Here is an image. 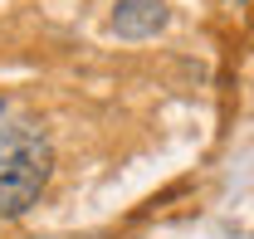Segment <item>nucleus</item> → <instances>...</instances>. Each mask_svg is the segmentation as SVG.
Here are the masks:
<instances>
[{"label": "nucleus", "mask_w": 254, "mask_h": 239, "mask_svg": "<svg viewBox=\"0 0 254 239\" xmlns=\"http://www.w3.org/2000/svg\"><path fill=\"white\" fill-rule=\"evenodd\" d=\"M49 176H54L49 137L30 122L0 127V220H20L30 205H39Z\"/></svg>", "instance_id": "1"}, {"label": "nucleus", "mask_w": 254, "mask_h": 239, "mask_svg": "<svg viewBox=\"0 0 254 239\" xmlns=\"http://www.w3.org/2000/svg\"><path fill=\"white\" fill-rule=\"evenodd\" d=\"M166 20H171L166 0H118L108 25L118 39H152V34L166 30Z\"/></svg>", "instance_id": "2"}]
</instances>
